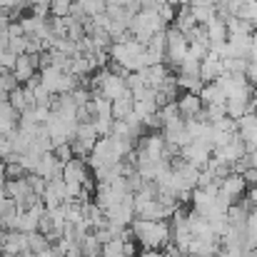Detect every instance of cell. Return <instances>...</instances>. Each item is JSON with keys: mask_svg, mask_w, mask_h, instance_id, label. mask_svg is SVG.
Masks as SVG:
<instances>
[{"mask_svg": "<svg viewBox=\"0 0 257 257\" xmlns=\"http://www.w3.org/2000/svg\"><path fill=\"white\" fill-rule=\"evenodd\" d=\"M135 242L143 250H163L170 242V222H148V220H133L130 225Z\"/></svg>", "mask_w": 257, "mask_h": 257, "instance_id": "cell-1", "label": "cell"}, {"mask_svg": "<svg viewBox=\"0 0 257 257\" xmlns=\"http://www.w3.org/2000/svg\"><path fill=\"white\" fill-rule=\"evenodd\" d=\"M165 38H168V48H165V68L168 70H177V65L187 58V38L175 30L172 25L165 28Z\"/></svg>", "mask_w": 257, "mask_h": 257, "instance_id": "cell-2", "label": "cell"}, {"mask_svg": "<svg viewBox=\"0 0 257 257\" xmlns=\"http://www.w3.org/2000/svg\"><path fill=\"white\" fill-rule=\"evenodd\" d=\"M180 158L190 165H195L197 170H202L207 165V160L212 158V145L210 143H202V140H192L190 145H185L180 150Z\"/></svg>", "mask_w": 257, "mask_h": 257, "instance_id": "cell-3", "label": "cell"}, {"mask_svg": "<svg viewBox=\"0 0 257 257\" xmlns=\"http://www.w3.org/2000/svg\"><path fill=\"white\" fill-rule=\"evenodd\" d=\"M68 202V187L63 182V177H55V180H48L45 185V192H43V205L45 210H53V207H60Z\"/></svg>", "mask_w": 257, "mask_h": 257, "instance_id": "cell-4", "label": "cell"}, {"mask_svg": "<svg viewBox=\"0 0 257 257\" xmlns=\"http://www.w3.org/2000/svg\"><path fill=\"white\" fill-rule=\"evenodd\" d=\"M38 55H18L15 68H13V75H15V80L20 85H25L33 75H38Z\"/></svg>", "mask_w": 257, "mask_h": 257, "instance_id": "cell-5", "label": "cell"}, {"mask_svg": "<svg viewBox=\"0 0 257 257\" xmlns=\"http://www.w3.org/2000/svg\"><path fill=\"white\" fill-rule=\"evenodd\" d=\"M222 73H225L222 60H220L215 53H207V58L200 63V80H202V83H215Z\"/></svg>", "mask_w": 257, "mask_h": 257, "instance_id": "cell-6", "label": "cell"}, {"mask_svg": "<svg viewBox=\"0 0 257 257\" xmlns=\"http://www.w3.org/2000/svg\"><path fill=\"white\" fill-rule=\"evenodd\" d=\"M175 105H177V112H180V117H182V120H192V117L202 110L200 97H197V95H192V92H182V95L175 100Z\"/></svg>", "mask_w": 257, "mask_h": 257, "instance_id": "cell-7", "label": "cell"}, {"mask_svg": "<svg viewBox=\"0 0 257 257\" xmlns=\"http://www.w3.org/2000/svg\"><path fill=\"white\" fill-rule=\"evenodd\" d=\"M60 172H63V163H58L53 153H43L40 155L35 175H40L43 180H55V177H60Z\"/></svg>", "mask_w": 257, "mask_h": 257, "instance_id": "cell-8", "label": "cell"}, {"mask_svg": "<svg viewBox=\"0 0 257 257\" xmlns=\"http://www.w3.org/2000/svg\"><path fill=\"white\" fill-rule=\"evenodd\" d=\"M197 97H200L202 107H212V105H225V102H227L225 92L220 90V85H217V83H205V85H202V90L197 92Z\"/></svg>", "mask_w": 257, "mask_h": 257, "instance_id": "cell-9", "label": "cell"}, {"mask_svg": "<svg viewBox=\"0 0 257 257\" xmlns=\"http://www.w3.org/2000/svg\"><path fill=\"white\" fill-rule=\"evenodd\" d=\"M205 33H207L210 45H222V43H227V25H225V20L217 18V15L205 25Z\"/></svg>", "mask_w": 257, "mask_h": 257, "instance_id": "cell-10", "label": "cell"}, {"mask_svg": "<svg viewBox=\"0 0 257 257\" xmlns=\"http://www.w3.org/2000/svg\"><path fill=\"white\" fill-rule=\"evenodd\" d=\"M23 250H28V235H23V232H18V230L8 232V237H5V242H3L0 252H8V255L18 257Z\"/></svg>", "mask_w": 257, "mask_h": 257, "instance_id": "cell-11", "label": "cell"}, {"mask_svg": "<svg viewBox=\"0 0 257 257\" xmlns=\"http://www.w3.org/2000/svg\"><path fill=\"white\" fill-rule=\"evenodd\" d=\"M110 110H112V120H125L127 115H133V92L127 90L125 95H120L117 100H112Z\"/></svg>", "mask_w": 257, "mask_h": 257, "instance_id": "cell-12", "label": "cell"}, {"mask_svg": "<svg viewBox=\"0 0 257 257\" xmlns=\"http://www.w3.org/2000/svg\"><path fill=\"white\" fill-rule=\"evenodd\" d=\"M73 140L85 143V145H95V143H97V130H95V125H92V122L75 125V135H73Z\"/></svg>", "mask_w": 257, "mask_h": 257, "instance_id": "cell-13", "label": "cell"}, {"mask_svg": "<svg viewBox=\"0 0 257 257\" xmlns=\"http://www.w3.org/2000/svg\"><path fill=\"white\" fill-rule=\"evenodd\" d=\"M225 25H227V35H252L255 33V28L240 18H227Z\"/></svg>", "mask_w": 257, "mask_h": 257, "instance_id": "cell-14", "label": "cell"}, {"mask_svg": "<svg viewBox=\"0 0 257 257\" xmlns=\"http://www.w3.org/2000/svg\"><path fill=\"white\" fill-rule=\"evenodd\" d=\"M78 247H80V255H83V257H100V250H102V245L97 242V237H95L92 232L87 235V237L80 242V245H78Z\"/></svg>", "mask_w": 257, "mask_h": 257, "instance_id": "cell-15", "label": "cell"}, {"mask_svg": "<svg viewBox=\"0 0 257 257\" xmlns=\"http://www.w3.org/2000/svg\"><path fill=\"white\" fill-rule=\"evenodd\" d=\"M175 80H177V87L182 92H192V95H197L202 90V85H205L200 78H187V75H175Z\"/></svg>", "mask_w": 257, "mask_h": 257, "instance_id": "cell-16", "label": "cell"}, {"mask_svg": "<svg viewBox=\"0 0 257 257\" xmlns=\"http://www.w3.org/2000/svg\"><path fill=\"white\" fill-rule=\"evenodd\" d=\"M237 18L245 20V23H250L252 28H257V0H245L242 8H240V13H237Z\"/></svg>", "mask_w": 257, "mask_h": 257, "instance_id": "cell-17", "label": "cell"}, {"mask_svg": "<svg viewBox=\"0 0 257 257\" xmlns=\"http://www.w3.org/2000/svg\"><path fill=\"white\" fill-rule=\"evenodd\" d=\"M225 115L232 117V120H240V117L247 115V105L240 102V100H227V102H225Z\"/></svg>", "mask_w": 257, "mask_h": 257, "instance_id": "cell-18", "label": "cell"}, {"mask_svg": "<svg viewBox=\"0 0 257 257\" xmlns=\"http://www.w3.org/2000/svg\"><path fill=\"white\" fill-rule=\"evenodd\" d=\"M78 5L83 8L85 18H95V15L105 13V0H78Z\"/></svg>", "mask_w": 257, "mask_h": 257, "instance_id": "cell-19", "label": "cell"}, {"mask_svg": "<svg viewBox=\"0 0 257 257\" xmlns=\"http://www.w3.org/2000/svg\"><path fill=\"white\" fill-rule=\"evenodd\" d=\"M70 5L68 0H50L48 8H50V18H68L70 15Z\"/></svg>", "mask_w": 257, "mask_h": 257, "instance_id": "cell-20", "label": "cell"}, {"mask_svg": "<svg viewBox=\"0 0 257 257\" xmlns=\"http://www.w3.org/2000/svg\"><path fill=\"white\" fill-rule=\"evenodd\" d=\"M187 8H190V5H187ZM190 13H192V18H195L197 25H207V23L215 18V8H190Z\"/></svg>", "mask_w": 257, "mask_h": 257, "instance_id": "cell-21", "label": "cell"}, {"mask_svg": "<svg viewBox=\"0 0 257 257\" xmlns=\"http://www.w3.org/2000/svg\"><path fill=\"white\" fill-rule=\"evenodd\" d=\"M48 245H50V242H48L40 232H30V235H28V250H30L33 255H38V252H40V250H45Z\"/></svg>", "mask_w": 257, "mask_h": 257, "instance_id": "cell-22", "label": "cell"}, {"mask_svg": "<svg viewBox=\"0 0 257 257\" xmlns=\"http://www.w3.org/2000/svg\"><path fill=\"white\" fill-rule=\"evenodd\" d=\"M25 175H28V172L23 170L20 163H15V160L5 163V182H8V180H23Z\"/></svg>", "mask_w": 257, "mask_h": 257, "instance_id": "cell-23", "label": "cell"}, {"mask_svg": "<svg viewBox=\"0 0 257 257\" xmlns=\"http://www.w3.org/2000/svg\"><path fill=\"white\" fill-rule=\"evenodd\" d=\"M100 257H125L122 255V240H110L107 245H102Z\"/></svg>", "mask_w": 257, "mask_h": 257, "instance_id": "cell-24", "label": "cell"}, {"mask_svg": "<svg viewBox=\"0 0 257 257\" xmlns=\"http://www.w3.org/2000/svg\"><path fill=\"white\" fill-rule=\"evenodd\" d=\"M158 15L163 18L165 25H170L172 20H175V15H177V5H172V3H160V5H158Z\"/></svg>", "mask_w": 257, "mask_h": 257, "instance_id": "cell-25", "label": "cell"}, {"mask_svg": "<svg viewBox=\"0 0 257 257\" xmlns=\"http://www.w3.org/2000/svg\"><path fill=\"white\" fill-rule=\"evenodd\" d=\"M53 155H55V160L58 163H70L73 160V148H70V143H65V145H55L53 148Z\"/></svg>", "mask_w": 257, "mask_h": 257, "instance_id": "cell-26", "label": "cell"}, {"mask_svg": "<svg viewBox=\"0 0 257 257\" xmlns=\"http://www.w3.org/2000/svg\"><path fill=\"white\" fill-rule=\"evenodd\" d=\"M20 85L18 80H15V75L13 73H5V70H0V92H10V90H15V87Z\"/></svg>", "mask_w": 257, "mask_h": 257, "instance_id": "cell-27", "label": "cell"}, {"mask_svg": "<svg viewBox=\"0 0 257 257\" xmlns=\"http://www.w3.org/2000/svg\"><path fill=\"white\" fill-rule=\"evenodd\" d=\"M15 60H18V55H13L10 50H0V70H5V73H13V68H15Z\"/></svg>", "mask_w": 257, "mask_h": 257, "instance_id": "cell-28", "label": "cell"}, {"mask_svg": "<svg viewBox=\"0 0 257 257\" xmlns=\"http://www.w3.org/2000/svg\"><path fill=\"white\" fill-rule=\"evenodd\" d=\"M245 78H247V83L257 90V63L255 60H250V65H247V73H245Z\"/></svg>", "mask_w": 257, "mask_h": 257, "instance_id": "cell-29", "label": "cell"}, {"mask_svg": "<svg viewBox=\"0 0 257 257\" xmlns=\"http://www.w3.org/2000/svg\"><path fill=\"white\" fill-rule=\"evenodd\" d=\"M242 180H245V185H247V187L257 185V168H247V170L242 172Z\"/></svg>", "mask_w": 257, "mask_h": 257, "instance_id": "cell-30", "label": "cell"}, {"mask_svg": "<svg viewBox=\"0 0 257 257\" xmlns=\"http://www.w3.org/2000/svg\"><path fill=\"white\" fill-rule=\"evenodd\" d=\"M245 163H247V168H257V150H247L245 153Z\"/></svg>", "mask_w": 257, "mask_h": 257, "instance_id": "cell-31", "label": "cell"}, {"mask_svg": "<svg viewBox=\"0 0 257 257\" xmlns=\"http://www.w3.org/2000/svg\"><path fill=\"white\" fill-rule=\"evenodd\" d=\"M35 257H63V255H58V252H55V247H53V245H48L45 250H40Z\"/></svg>", "mask_w": 257, "mask_h": 257, "instance_id": "cell-32", "label": "cell"}, {"mask_svg": "<svg viewBox=\"0 0 257 257\" xmlns=\"http://www.w3.org/2000/svg\"><path fill=\"white\" fill-rule=\"evenodd\" d=\"M15 5H18V0H0V10H5V13H10Z\"/></svg>", "mask_w": 257, "mask_h": 257, "instance_id": "cell-33", "label": "cell"}, {"mask_svg": "<svg viewBox=\"0 0 257 257\" xmlns=\"http://www.w3.org/2000/svg\"><path fill=\"white\" fill-rule=\"evenodd\" d=\"M0 187H5V163L0 160Z\"/></svg>", "mask_w": 257, "mask_h": 257, "instance_id": "cell-34", "label": "cell"}, {"mask_svg": "<svg viewBox=\"0 0 257 257\" xmlns=\"http://www.w3.org/2000/svg\"><path fill=\"white\" fill-rule=\"evenodd\" d=\"M5 237H8V230H3V227H0V247H3V242H5Z\"/></svg>", "mask_w": 257, "mask_h": 257, "instance_id": "cell-35", "label": "cell"}, {"mask_svg": "<svg viewBox=\"0 0 257 257\" xmlns=\"http://www.w3.org/2000/svg\"><path fill=\"white\" fill-rule=\"evenodd\" d=\"M252 53H255V55H257V30H255V33H252Z\"/></svg>", "mask_w": 257, "mask_h": 257, "instance_id": "cell-36", "label": "cell"}, {"mask_svg": "<svg viewBox=\"0 0 257 257\" xmlns=\"http://www.w3.org/2000/svg\"><path fill=\"white\" fill-rule=\"evenodd\" d=\"M0 257H15V255H8V252H0Z\"/></svg>", "mask_w": 257, "mask_h": 257, "instance_id": "cell-37", "label": "cell"}, {"mask_svg": "<svg viewBox=\"0 0 257 257\" xmlns=\"http://www.w3.org/2000/svg\"><path fill=\"white\" fill-rule=\"evenodd\" d=\"M165 257H172V255H165Z\"/></svg>", "mask_w": 257, "mask_h": 257, "instance_id": "cell-38", "label": "cell"}, {"mask_svg": "<svg viewBox=\"0 0 257 257\" xmlns=\"http://www.w3.org/2000/svg\"><path fill=\"white\" fill-rule=\"evenodd\" d=\"M255 30H257V28H255Z\"/></svg>", "mask_w": 257, "mask_h": 257, "instance_id": "cell-39", "label": "cell"}]
</instances>
